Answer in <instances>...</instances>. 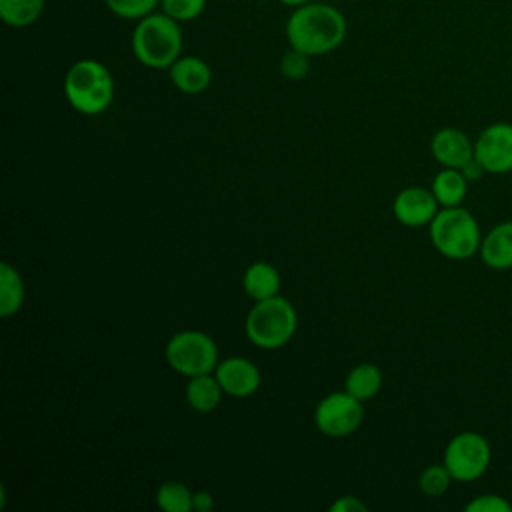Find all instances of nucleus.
<instances>
[{"instance_id":"nucleus-27","label":"nucleus","mask_w":512,"mask_h":512,"mask_svg":"<svg viewBox=\"0 0 512 512\" xmlns=\"http://www.w3.org/2000/svg\"><path fill=\"white\" fill-rule=\"evenodd\" d=\"M368 504L358 496H340L330 504V512H366Z\"/></svg>"},{"instance_id":"nucleus-20","label":"nucleus","mask_w":512,"mask_h":512,"mask_svg":"<svg viewBox=\"0 0 512 512\" xmlns=\"http://www.w3.org/2000/svg\"><path fill=\"white\" fill-rule=\"evenodd\" d=\"M46 0H0V18L10 28H28L44 12Z\"/></svg>"},{"instance_id":"nucleus-21","label":"nucleus","mask_w":512,"mask_h":512,"mask_svg":"<svg viewBox=\"0 0 512 512\" xmlns=\"http://www.w3.org/2000/svg\"><path fill=\"white\" fill-rule=\"evenodd\" d=\"M194 492L176 480H168L156 490V506L164 512H190Z\"/></svg>"},{"instance_id":"nucleus-29","label":"nucleus","mask_w":512,"mask_h":512,"mask_svg":"<svg viewBox=\"0 0 512 512\" xmlns=\"http://www.w3.org/2000/svg\"><path fill=\"white\" fill-rule=\"evenodd\" d=\"M460 172L466 176L468 182H476V180L482 178V174H484L486 170H484V166H482L476 158H470V160L460 168Z\"/></svg>"},{"instance_id":"nucleus-17","label":"nucleus","mask_w":512,"mask_h":512,"mask_svg":"<svg viewBox=\"0 0 512 512\" xmlns=\"http://www.w3.org/2000/svg\"><path fill=\"white\" fill-rule=\"evenodd\" d=\"M430 190L442 208L460 206L468 192V180L460 168H442L434 176Z\"/></svg>"},{"instance_id":"nucleus-15","label":"nucleus","mask_w":512,"mask_h":512,"mask_svg":"<svg viewBox=\"0 0 512 512\" xmlns=\"http://www.w3.org/2000/svg\"><path fill=\"white\" fill-rule=\"evenodd\" d=\"M280 284L282 280L278 270L268 262L250 264L242 276V288L254 302L276 296L280 292Z\"/></svg>"},{"instance_id":"nucleus-9","label":"nucleus","mask_w":512,"mask_h":512,"mask_svg":"<svg viewBox=\"0 0 512 512\" xmlns=\"http://www.w3.org/2000/svg\"><path fill=\"white\" fill-rule=\"evenodd\" d=\"M474 158L488 174L512 172V124H488L474 140Z\"/></svg>"},{"instance_id":"nucleus-4","label":"nucleus","mask_w":512,"mask_h":512,"mask_svg":"<svg viewBox=\"0 0 512 512\" xmlns=\"http://www.w3.org/2000/svg\"><path fill=\"white\" fill-rule=\"evenodd\" d=\"M298 314L292 302L280 294L258 300L244 320L248 340L264 350H274L288 344L296 332Z\"/></svg>"},{"instance_id":"nucleus-8","label":"nucleus","mask_w":512,"mask_h":512,"mask_svg":"<svg viewBox=\"0 0 512 512\" xmlns=\"http://www.w3.org/2000/svg\"><path fill=\"white\" fill-rule=\"evenodd\" d=\"M364 418L362 400L350 392H332L314 408V426L328 438H346L358 430Z\"/></svg>"},{"instance_id":"nucleus-3","label":"nucleus","mask_w":512,"mask_h":512,"mask_svg":"<svg viewBox=\"0 0 512 512\" xmlns=\"http://www.w3.org/2000/svg\"><path fill=\"white\" fill-rule=\"evenodd\" d=\"M64 94L76 112L94 116L112 104L114 78L102 62L82 58L68 68L64 76Z\"/></svg>"},{"instance_id":"nucleus-6","label":"nucleus","mask_w":512,"mask_h":512,"mask_svg":"<svg viewBox=\"0 0 512 512\" xmlns=\"http://www.w3.org/2000/svg\"><path fill=\"white\" fill-rule=\"evenodd\" d=\"M170 368L182 376L210 374L218 366V346L206 332L182 330L176 332L164 350Z\"/></svg>"},{"instance_id":"nucleus-18","label":"nucleus","mask_w":512,"mask_h":512,"mask_svg":"<svg viewBox=\"0 0 512 512\" xmlns=\"http://www.w3.org/2000/svg\"><path fill=\"white\" fill-rule=\"evenodd\" d=\"M380 386H382V372L372 362H362L354 366L344 380V390L362 402L374 398Z\"/></svg>"},{"instance_id":"nucleus-1","label":"nucleus","mask_w":512,"mask_h":512,"mask_svg":"<svg viewBox=\"0 0 512 512\" xmlns=\"http://www.w3.org/2000/svg\"><path fill=\"white\" fill-rule=\"evenodd\" d=\"M348 32L344 14L326 2H308L292 10L286 20L290 48L308 56H322L336 50Z\"/></svg>"},{"instance_id":"nucleus-10","label":"nucleus","mask_w":512,"mask_h":512,"mask_svg":"<svg viewBox=\"0 0 512 512\" xmlns=\"http://www.w3.org/2000/svg\"><path fill=\"white\" fill-rule=\"evenodd\" d=\"M438 200L432 194V190H426L422 186H408L400 190L392 202L394 218L408 226V228H420L434 220L438 214Z\"/></svg>"},{"instance_id":"nucleus-7","label":"nucleus","mask_w":512,"mask_h":512,"mask_svg":"<svg viewBox=\"0 0 512 512\" xmlns=\"http://www.w3.org/2000/svg\"><path fill=\"white\" fill-rule=\"evenodd\" d=\"M492 460L488 440L478 432H460L444 448V466L456 482H472L480 478Z\"/></svg>"},{"instance_id":"nucleus-11","label":"nucleus","mask_w":512,"mask_h":512,"mask_svg":"<svg viewBox=\"0 0 512 512\" xmlns=\"http://www.w3.org/2000/svg\"><path fill=\"white\" fill-rule=\"evenodd\" d=\"M214 376L218 378L224 394L234 398L252 396L260 388V370L248 358L232 356L224 362H218Z\"/></svg>"},{"instance_id":"nucleus-19","label":"nucleus","mask_w":512,"mask_h":512,"mask_svg":"<svg viewBox=\"0 0 512 512\" xmlns=\"http://www.w3.org/2000/svg\"><path fill=\"white\" fill-rule=\"evenodd\" d=\"M24 304V282L20 272L8 264H0V316L16 314Z\"/></svg>"},{"instance_id":"nucleus-23","label":"nucleus","mask_w":512,"mask_h":512,"mask_svg":"<svg viewBox=\"0 0 512 512\" xmlns=\"http://www.w3.org/2000/svg\"><path fill=\"white\" fill-rule=\"evenodd\" d=\"M160 0H104L106 8L124 20H140L156 10Z\"/></svg>"},{"instance_id":"nucleus-14","label":"nucleus","mask_w":512,"mask_h":512,"mask_svg":"<svg viewBox=\"0 0 512 512\" xmlns=\"http://www.w3.org/2000/svg\"><path fill=\"white\" fill-rule=\"evenodd\" d=\"M480 258L494 270L512 268V220L494 224L488 234L482 236Z\"/></svg>"},{"instance_id":"nucleus-25","label":"nucleus","mask_w":512,"mask_h":512,"mask_svg":"<svg viewBox=\"0 0 512 512\" xmlns=\"http://www.w3.org/2000/svg\"><path fill=\"white\" fill-rule=\"evenodd\" d=\"M310 58L312 56H308L296 48H290L280 60L282 76L288 80H302L310 72Z\"/></svg>"},{"instance_id":"nucleus-13","label":"nucleus","mask_w":512,"mask_h":512,"mask_svg":"<svg viewBox=\"0 0 512 512\" xmlns=\"http://www.w3.org/2000/svg\"><path fill=\"white\" fill-rule=\"evenodd\" d=\"M172 84L184 94H200L212 82V70L206 60L198 56H180L168 68Z\"/></svg>"},{"instance_id":"nucleus-2","label":"nucleus","mask_w":512,"mask_h":512,"mask_svg":"<svg viewBox=\"0 0 512 512\" xmlns=\"http://www.w3.org/2000/svg\"><path fill=\"white\" fill-rule=\"evenodd\" d=\"M182 30L178 20L164 12H152L136 20L132 52L136 60L152 70H168L182 56Z\"/></svg>"},{"instance_id":"nucleus-26","label":"nucleus","mask_w":512,"mask_h":512,"mask_svg":"<svg viewBox=\"0 0 512 512\" xmlns=\"http://www.w3.org/2000/svg\"><path fill=\"white\" fill-rule=\"evenodd\" d=\"M466 512H512V504L498 494H480L464 506Z\"/></svg>"},{"instance_id":"nucleus-28","label":"nucleus","mask_w":512,"mask_h":512,"mask_svg":"<svg viewBox=\"0 0 512 512\" xmlns=\"http://www.w3.org/2000/svg\"><path fill=\"white\" fill-rule=\"evenodd\" d=\"M214 508V496L208 490H196L192 496V510L210 512Z\"/></svg>"},{"instance_id":"nucleus-22","label":"nucleus","mask_w":512,"mask_h":512,"mask_svg":"<svg viewBox=\"0 0 512 512\" xmlns=\"http://www.w3.org/2000/svg\"><path fill=\"white\" fill-rule=\"evenodd\" d=\"M452 474L450 470L442 464H432V466H426L418 478V486L420 490L426 494V496H442L450 484H452Z\"/></svg>"},{"instance_id":"nucleus-12","label":"nucleus","mask_w":512,"mask_h":512,"mask_svg":"<svg viewBox=\"0 0 512 512\" xmlns=\"http://www.w3.org/2000/svg\"><path fill=\"white\" fill-rule=\"evenodd\" d=\"M430 152L444 168H462L474 158V142L460 128H440L430 140Z\"/></svg>"},{"instance_id":"nucleus-5","label":"nucleus","mask_w":512,"mask_h":512,"mask_svg":"<svg viewBox=\"0 0 512 512\" xmlns=\"http://www.w3.org/2000/svg\"><path fill=\"white\" fill-rule=\"evenodd\" d=\"M428 228L434 248L450 260H468L480 252V226L466 208H440Z\"/></svg>"},{"instance_id":"nucleus-16","label":"nucleus","mask_w":512,"mask_h":512,"mask_svg":"<svg viewBox=\"0 0 512 512\" xmlns=\"http://www.w3.org/2000/svg\"><path fill=\"white\" fill-rule=\"evenodd\" d=\"M222 394L224 390L212 372L192 376L184 390V398L188 406L194 408L196 412H212L220 404Z\"/></svg>"},{"instance_id":"nucleus-30","label":"nucleus","mask_w":512,"mask_h":512,"mask_svg":"<svg viewBox=\"0 0 512 512\" xmlns=\"http://www.w3.org/2000/svg\"><path fill=\"white\" fill-rule=\"evenodd\" d=\"M278 2H282V4H286V6H292V8H298V6L308 4V2H312V0H278Z\"/></svg>"},{"instance_id":"nucleus-24","label":"nucleus","mask_w":512,"mask_h":512,"mask_svg":"<svg viewBox=\"0 0 512 512\" xmlns=\"http://www.w3.org/2000/svg\"><path fill=\"white\" fill-rule=\"evenodd\" d=\"M162 12L168 14L170 18L178 20V22H188L198 18L204 8H206V0H160Z\"/></svg>"}]
</instances>
